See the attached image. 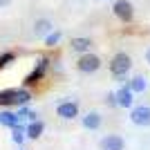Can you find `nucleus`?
<instances>
[{
    "instance_id": "f257e3e1",
    "label": "nucleus",
    "mask_w": 150,
    "mask_h": 150,
    "mask_svg": "<svg viewBox=\"0 0 150 150\" xmlns=\"http://www.w3.org/2000/svg\"><path fill=\"white\" fill-rule=\"evenodd\" d=\"M29 101H31V94L25 88H9L0 92V105L2 108H13V105L20 108V105H27Z\"/></svg>"
},
{
    "instance_id": "f03ea898",
    "label": "nucleus",
    "mask_w": 150,
    "mask_h": 150,
    "mask_svg": "<svg viewBox=\"0 0 150 150\" xmlns=\"http://www.w3.org/2000/svg\"><path fill=\"white\" fill-rule=\"evenodd\" d=\"M130 67H132V58L128 56V54H123V52L114 54L112 61H110V72H112L114 76H125L130 72Z\"/></svg>"
},
{
    "instance_id": "7ed1b4c3",
    "label": "nucleus",
    "mask_w": 150,
    "mask_h": 150,
    "mask_svg": "<svg viewBox=\"0 0 150 150\" xmlns=\"http://www.w3.org/2000/svg\"><path fill=\"white\" fill-rule=\"evenodd\" d=\"M112 11H114V16H117L121 23H130L132 16H134V9H132L130 0H114Z\"/></svg>"
},
{
    "instance_id": "20e7f679",
    "label": "nucleus",
    "mask_w": 150,
    "mask_h": 150,
    "mask_svg": "<svg viewBox=\"0 0 150 150\" xmlns=\"http://www.w3.org/2000/svg\"><path fill=\"white\" fill-rule=\"evenodd\" d=\"M76 67H79V72H83V74H92V72H96V69L101 67V58L96 56V54H83V56L79 58V63H76Z\"/></svg>"
},
{
    "instance_id": "39448f33",
    "label": "nucleus",
    "mask_w": 150,
    "mask_h": 150,
    "mask_svg": "<svg viewBox=\"0 0 150 150\" xmlns=\"http://www.w3.org/2000/svg\"><path fill=\"white\" fill-rule=\"evenodd\" d=\"M56 114L65 121L76 119V117H79V103H76V101H63V103L56 105Z\"/></svg>"
},
{
    "instance_id": "423d86ee",
    "label": "nucleus",
    "mask_w": 150,
    "mask_h": 150,
    "mask_svg": "<svg viewBox=\"0 0 150 150\" xmlns=\"http://www.w3.org/2000/svg\"><path fill=\"white\" fill-rule=\"evenodd\" d=\"M130 121L134 125H141V128H146V125H150V108L148 105H137L130 110Z\"/></svg>"
},
{
    "instance_id": "0eeeda50",
    "label": "nucleus",
    "mask_w": 150,
    "mask_h": 150,
    "mask_svg": "<svg viewBox=\"0 0 150 150\" xmlns=\"http://www.w3.org/2000/svg\"><path fill=\"white\" fill-rule=\"evenodd\" d=\"M47 67H50V61H47V58H40V61L36 63V67L31 69V74H27L25 85H36V83H38V81H40V79L45 76Z\"/></svg>"
},
{
    "instance_id": "6e6552de",
    "label": "nucleus",
    "mask_w": 150,
    "mask_h": 150,
    "mask_svg": "<svg viewBox=\"0 0 150 150\" xmlns=\"http://www.w3.org/2000/svg\"><path fill=\"white\" fill-rule=\"evenodd\" d=\"M125 141L119 134H108V137L101 139V150H123Z\"/></svg>"
},
{
    "instance_id": "1a4fd4ad",
    "label": "nucleus",
    "mask_w": 150,
    "mask_h": 150,
    "mask_svg": "<svg viewBox=\"0 0 150 150\" xmlns=\"http://www.w3.org/2000/svg\"><path fill=\"white\" fill-rule=\"evenodd\" d=\"M52 31H54L52 20H47V18H38L36 23H34V34H36L38 38H45L47 34H52Z\"/></svg>"
},
{
    "instance_id": "9d476101",
    "label": "nucleus",
    "mask_w": 150,
    "mask_h": 150,
    "mask_svg": "<svg viewBox=\"0 0 150 150\" xmlns=\"http://www.w3.org/2000/svg\"><path fill=\"white\" fill-rule=\"evenodd\" d=\"M117 94V103H119V108H132V103H134V99H132V90L125 85V88H121L119 92H114Z\"/></svg>"
},
{
    "instance_id": "9b49d317",
    "label": "nucleus",
    "mask_w": 150,
    "mask_h": 150,
    "mask_svg": "<svg viewBox=\"0 0 150 150\" xmlns=\"http://www.w3.org/2000/svg\"><path fill=\"white\" fill-rule=\"evenodd\" d=\"M72 50L74 52H79V54H88L90 52V47H92V40L90 38H85V36H79V38H72Z\"/></svg>"
},
{
    "instance_id": "f8f14e48",
    "label": "nucleus",
    "mask_w": 150,
    "mask_h": 150,
    "mask_svg": "<svg viewBox=\"0 0 150 150\" xmlns=\"http://www.w3.org/2000/svg\"><path fill=\"white\" fill-rule=\"evenodd\" d=\"M83 128H88V130H99L101 128V114L99 112H88L83 117Z\"/></svg>"
},
{
    "instance_id": "ddd939ff",
    "label": "nucleus",
    "mask_w": 150,
    "mask_h": 150,
    "mask_svg": "<svg viewBox=\"0 0 150 150\" xmlns=\"http://www.w3.org/2000/svg\"><path fill=\"white\" fill-rule=\"evenodd\" d=\"M20 121H23V119H20L18 114L9 112V110H2V112H0V125H7V128H13V125H18Z\"/></svg>"
},
{
    "instance_id": "4468645a",
    "label": "nucleus",
    "mask_w": 150,
    "mask_h": 150,
    "mask_svg": "<svg viewBox=\"0 0 150 150\" xmlns=\"http://www.w3.org/2000/svg\"><path fill=\"white\" fill-rule=\"evenodd\" d=\"M43 130H45V123L43 121H29V125H27V137L29 139H38L40 134H43Z\"/></svg>"
},
{
    "instance_id": "2eb2a0df",
    "label": "nucleus",
    "mask_w": 150,
    "mask_h": 150,
    "mask_svg": "<svg viewBox=\"0 0 150 150\" xmlns=\"http://www.w3.org/2000/svg\"><path fill=\"white\" fill-rule=\"evenodd\" d=\"M128 88H130L132 92H144V90L148 88V81H146L144 76H134V79H130Z\"/></svg>"
},
{
    "instance_id": "dca6fc26",
    "label": "nucleus",
    "mask_w": 150,
    "mask_h": 150,
    "mask_svg": "<svg viewBox=\"0 0 150 150\" xmlns=\"http://www.w3.org/2000/svg\"><path fill=\"white\" fill-rule=\"evenodd\" d=\"M11 130H13V137H11V139H13V141H16V144L20 146L23 141H25V137H27V128H23V125L18 123V125H13Z\"/></svg>"
},
{
    "instance_id": "f3484780",
    "label": "nucleus",
    "mask_w": 150,
    "mask_h": 150,
    "mask_svg": "<svg viewBox=\"0 0 150 150\" xmlns=\"http://www.w3.org/2000/svg\"><path fill=\"white\" fill-rule=\"evenodd\" d=\"M58 40H61V31H52V34H47V36H45V45H47V47H56L58 45Z\"/></svg>"
},
{
    "instance_id": "a211bd4d",
    "label": "nucleus",
    "mask_w": 150,
    "mask_h": 150,
    "mask_svg": "<svg viewBox=\"0 0 150 150\" xmlns=\"http://www.w3.org/2000/svg\"><path fill=\"white\" fill-rule=\"evenodd\" d=\"M13 58H16V56H13V52H5V54L0 56V69L5 67V65H9V63H11Z\"/></svg>"
},
{
    "instance_id": "6ab92c4d",
    "label": "nucleus",
    "mask_w": 150,
    "mask_h": 150,
    "mask_svg": "<svg viewBox=\"0 0 150 150\" xmlns=\"http://www.w3.org/2000/svg\"><path fill=\"white\" fill-rule=\"evenodd\" d=\"M108 105H112V108L119 105V103H117V94H108Z\"/></svg>"
},
{
    "instance_id": "aec40b11",
    "label": "nucleus",
    "mask_w": 150,
    "mask_h": 150,
    "mask_svg": "<svg viewBox=\"0 0 150 150\" xmlns=\"http://www.w3.org/2000/svg\"><path fill=\"white\" fill-rule=\"evenodd\" d=\"M9 2H11V0H0V7H7Z\"/></svg>"
},
{
    "instance_id": "412c9836",
    "label": "nucleus",
    "mask_w": 150,
    "mask_h": 150,
    "mask_svg": "<svg viewBox=\"0 0 150 150\" xmlns=\"http://www.w3.org/2000/svg\"><path fill=\"white\" fill-rule=\"evenodd\" d=\"M146 61H148V63H150V50H148V52H146Z\"/></svg>"
}]
</instances>
